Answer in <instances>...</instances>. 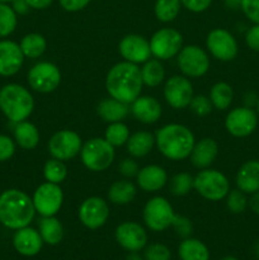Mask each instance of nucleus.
I'll list each match as a JSON object with an SVG mask.
<instances>
[{
    "label": "nucleus",
    "instance_id": "423d86ee",
    "mask_svg": "<svg viewBox=\"0 0 259 260\" xmlns=\"http://www.w3.org/2000/svg\"><path fill=\"white\" fill-rule=\"evenodd\" d=\"M193 188L205 200L217 202L230 192V183L225 174L215 169H202L193 178Z\"/></svg>",
    "mask_w": 259,
    "mask_h": 260
},
{
    "label": "nucleus",
    "instance_id": "0eeeda50",
    "mask_svg": "<svg viewBox=\"0 0 259 260\" xmlns=\"http://www.w3.org/2000/svg\"><path fill=\"white\" fill-rule=\"evenodd\" d=\"M151 55L157 60H169L183 48V36L174 28H160L150 38Z\"/></svg>",
    "mask_w": 259,
    "mask_h": 260
},
{
    "label": "nucleus",
    "instance_id": "f704fd0d",
    "mask_svg": "<svg viewBox=\"0 0 259 260\" xmlns=\"http://www.w3.org/2000/svg\"><path fill=\"white\" fill-rule=\"evenodd\" d=\"M43 177L46 182L61 184L68 177V168L62 160H58L52 157L47 160L43 165Z\"/></svg>",
    "mask_w": 259,
    "mask_h": 260
},
{
    "label": "nucleus",
    "instance_id": "c756f323",
    "mask_svg": "<svg viewBox=\"0 0 259 260\" xmlns=\"http://www.w3.org/2000/svg\"><path fill=\"white\" fill-rule=\"evenodd\" d=\"M40 234L43 243L48 245H57L63 238L62 223L55 216L42 217V220L40 221Z\"/></svg>",
    "mask_w": 259,
    "mask_h": 260
},
{
    "label": "nucleus",
    "instance_id": "7c9ffc66",
    "mask_svg": "<svg viewBox=\"0 0 259 260\" xmlns=\"http://www.w3.org/2000/svg\"><path fill=\"white\" fill-rule=\"evenodd\" d=\"M141 70V78L144 85L150 86V88H156L164 81L165 79V70L160 60H147L144 62Z\"/></svg>",
    "mask_w": 259,
    "mask_h": 260
},
{
    "label": "nucleus",
    "instance_id": "13d9d810",
    "mask_svg": "<svg viewBox=\"0 0 259 260\" xmlns=\"http://www.w3.org/2000/svg\"><path fill=\"white\" fill-rule=\"evenodd\" d=\"M256 109H258V116H259V98H258V102H256Z\"/></svg>",
    "mask_w": 259,
    "mask_h": 260
},
{
    "label": "nucleus",
    "instance_id": "a19ab883",
    "mask_svg": "<svg viewBox=\"0 0 259 260\" xmlns=\"http://www.w3.org/2000/svg\"><path fill=\"white\" fill-rule=\"evenodd\" d=\"M190 109L195 114L200 117H205L207 114L211 113L212 111L213 106L211 103V99L210 96H205V95H196L193 96L192 102L189 104Z\"/></svg>",
    "mask_w": 259,
    "mask_h": 260
},
{
    "label": "nucleus",
    "instance_id": "4d7b16f0",
    "mask_svg": "<svg viewBox=\"0 0 259 260\" xmlns=\"http://www.w3.org/2000/svg\"><path fill=\"white\" fill-rule=\"evenodd\" d=\"M13 2H14V0H0V3H7V4L8 3H13Z\"/></svg>",
    "mask_w": 259,
    "mask_h": 260
},
{
    "label": "nucleus",
    "instance_id": "dca6fc26",
    "mask_svg": "<svg viewBox=\"0 0 259 260\" xmlns=\"http://www.w3.org/2000/svg\"><path fill=\"white\" fill-rule=\"evenodd\" d=\"M258 124L256 113L250 107H238L228 113L225 127L234 137H246L254 132Z\"/></svg>",
    "mask_w": 259,
    "mask_h": 260
},
{
    "label": "nucleus",
    "instance_id": "bb28decb",
    "mask_svg": "<svg viewBox=\"0 0 259 260\" xmlns=\"http://www.w3.org/2000/svg\"><path fill=\"white\" fill-rule=\"evenodd\" d=\"M14 140L24 150H33L40 142V132L33 123L28 121H22L15 123Z\"/></svg>",
    "mask_w": 259,
    "mask_h": 260
},
{
    "label": "nucleus",
    "instance_id": "09e8293b",
    "mask_svg": "<svg viewBox=\"0 0 259 260\" xmlns=\"http://www.w3.org/2000/svg\"><path fill=\"white\" fill-rule=\"evenodd\" d=\"M245 42L250 50L259 52V24H254L245 35Z\"/></svg>",
    "mask_w": 259,
    "mask_h": 260
},
{
    "label": "nucleus",
    "instance_id": "a211bd4d",
    "mask_svg": "<svg viewBox=\"0 0 259 260\" xmlns=\"http://www.w3.org/2000/svg\"><path fill=\"white\" fill-rule=\"evenodd\" d=\"M119 53L124 61L132 63H144L151 57L150 42L140 35H127L121 40L118 45Z\"/></svg>",
    "mask_w": 259,
    "mask_h": 260
},
{
    "label": "nucleus",
    "instance_id": "4be33fe9",
    "mask_svg": "<svg viewBox=\"0 0 259 260\" xmlns=\"http://www.w3.org/2000/svg\"><path fill=\"white\" fill-rule=\"evenodd\" d=\"M137 184L144 192L154 193L161 189L168 180V174L164 168L159 165H146L141 168L136 175Z\"/></svg>",
    "mask_w": 259,
    "mask_h": 260
},
{
    "label": "nucleus",
    "instance_id": "9b49d317",
    "mask_svg": "<svg viewBox=\"0 0 259 260\" xmlns=\"http://www.w3.org/2000/svg\"><path fill=\"white\" fill-rule=\"evenodd\" d=\"M36 212L42 217H51L58 213L63 203V193L60 184L46 182L35 190L32 197Z\"/></svg>",
    "mask_w": 259,
    "mask_h": 260
},
{
    "label": "nucleus",
    "instance_id": "39448f33",
    "mask_svg": "<svg viewBox=\"0 0 259 260\" xmlns=\"http://www.w3.org/2000/svg\"><path fill=\"white\" fill-rule=\"evenodd\" d=\"M116 152L114 147L101 137H93L81 146L80 159L84 167L94 173L104 172L113 162Z\"/></svg>",
    "mask_w": 259,
    "mask_h": 260
},
{
    "label": "nucleus",
    "instance_id": "393cba45",
    "mask_svg": "<svg viewBox=\"0 0 259 260\" xmlns=\"http://www.w3.org/2000/svg\"><path fill=\"white\" fill-rule=\"evenodd\" d=\"M130 104L119 102L114 98L103 99L96 107V113L104 122L113 123V122H122L130 113Z\"/></svg>",
    "mask_w": 259,
    "mask_h": 260
},
{
    "label": "nucleus",
    "instance_id": "412c9836",
    "mask_svg": "<svg viewBox=\"0 0 259 260\" xmlns=\"http://www.w3.org/2000/svg\"><path fill=\"white\" fill-rule=\"evenodd\" d=\"M13 245L20 255L35 256L42 249L43 240L41 238L40 231L27 226V228L17 230L13 238Z\"/></svg>",
    "mask_w": 259,
    "mask_h": 260
},
{
    "label": "nucleus",
    "instance_id": "c9c22d12",
    "mask_svg": "<svg viewBox=\"0 0 259 260\" xmlns=\"http://www.w3.org/2000/svg\"><path fill=\"white\" fill-rule=\"evenodd\" d=\"M130 129L123 122H113L109 123L104 132V139L109 142L113 147L123 146L127 144L130 139Z\"/></svg>",
    "mask_w": 259,
    "mask_h": 260
},
{
    "label": "nucleus",
    "instance_id": "5701e85b",
    "mask_svg": "<svg viewBox=\"0 0 259 260\" xmlns=\"http://www.w3.org/2000/svg\"><path fill=\"white\" fill-rule=\"evenodd\" d=\"M218 154V145L213 139L206 137L201 141L196 142L193 146L190 160L192 164L198 169H207L216 160Z\"/></svg>",
    "mask_w": 259,
    "mask_h": 260
},
{
    "label": "nucleus",
    "instance_id": "aec40b11",
    "mask_svg": "<svg viewBox=\"0 0 259 260\" xmlns=\"http://www.w3.org/2000/svg\"><path fill=\"white\" fill-rule=\"evenodd\" d=\"M132 116L145 124H152L161 117L163 108L160 102L154 96H141L134 101L130 107Z\"/></svg>",
    "mask_w": 259,
    "mask_h": 260
},
{
    "label": "nucleus",
    "instance_id": "de8ad7c7",
    "mask_svg": "<svg viewBox=\"0 0 259 260\" xmlns=\"http://www.w3.org/2000/svg\"><path fill=\"white\" fill-rule=\"evenodd\" d=\"M91 0H58L61 8L69 13H75L83 10L89 5Z\"/></svg>",
    "mask_w": 259,
    "mask_h": 260
},
{
    "label": "nucleus",
    "instance_id": "2f4dec72",
    "mask_svg": "<svg viewBox=\"0 0 259 260\" xmlns=\"http://www.w3.org/2000/svg\"><path fill=\"white\" fill-rule=\"evenodd\" d=\"M19 46L24 57L38 58L45 53L47 42H46V38L40 33H28L22 38Z\"/></svg>",
    "mask_w": 259,
    "mask_h": 260
},
{
    "label": "nucleus",
    "instance_id": "4468645a",
    "mask_svg": "<svg viewBox=\"0 0 259 260\" xmlns=\"http://www.w3.org/2000/svg\"><path fill=\"white\" fill-rule=\"evenodd\" d=\"M109 217V206L101 197H89L79 207V220L89 230L101 229Z\"/></svg>",
    "mask_w": 259,
    "mask_h": 260
},
{
    "label": "nucleus",
    "instance_id": "c03bdc74",
    "mask_svg": "<svg viewBox=\"0 0 259 260\" xmlns=\"http://www.w3.org/2000/svg\"><path fill=\"white\" fill-rule=\"evenodd\" d=\"M15 142L9 136L0 135V162L7 161L14 155Z\"/></svg>",
    "mask_w": 259,
    "mask_h": 260
},
{
    "label": "nucleus",
    "instance_id": "7ed1b4c3",
    "mask_svg": "<svg viewBox=\"0 0 259 260\" xmlns=\"http://www.w3.org/2000/svg\"><path fill=\"white\" fill-rule=\"evenodd\" d=\"M195 144V135L192 131L179 123L165 124L155 135V145L160 154L173 161H180L189 157Z\"/></svg>",
    "mask_w": 259,
    "mask_h": 260
},
{
    "label": "nucleus",
    "instance_id": "f257e3e1",
    "mask_svg": "<svg viewBox=\"0 0 259 260\" xmlns=\"http://www.w3.org/2000/svg\"><path fill=\"white\" fill-rule=\"evenodd\" d=\"M142 83L141 70L136 63L122 61L109 69L106 76V89L109 96L131 104L141 95Z\"/></svg>",
    "mask_w": 259,
    "mask_h": 260
},
{
    "label": "nucleus",
    "instance_id": "9d476101",
    "mask_svg": "<svg viewBox=\"0 0 259 260\" xmlns=\"http://www.w3.org/2000/svg\"><path fill=\"white\" fill-rule=\"evenodd\" d=\"M177 63L183 75L188 78H201L210 69V57L200 46H185L177 55Z\"/></svg>",
    "mask_w": 259,
    "mask_h": 260
},
{
    "label": "nucleus",
    "instance_id": "8fccbe9b",
    "mask_svg": "<svg viewBox=\"0 0 259 260\" xmlns=\"http://www.w3.org/2000/svg\"><path fill=\"white\" fill-rule=\"evenodd\" d=\"M27 4L29 5L30 9H36V10H43L47 9L52 5L53 0H25Z\"/></svg>",
    "mask_w": 259,
    "mask_h": 260
},
{
    "label": "nucleus",
    "instance_id": "c85d7f7f",
    "mask_svg": "<svg viewBox=\"0 0 259 260\" xmlns=\"http://www.w3.org/2000/svg\"><path fill=\"white\" fill-rule=\"evenodd\" d=\"M180 260H210L208 248L198 239L187 238L178 248Z\"/></svg>",
    "mask_w": 259,
    "mask_h": 260
},
{
    "label": "nucleus",
    "instance_id": "6ab92c4d",
    "mask_svg": "<svg viewBox=\"0 0 259 260\" xmlns=\"http://www.w3.org/2000/svg\"><path fill=\"white\" fill-rule=\"evenodd\" d=\"M24 62L20 46L9 40L0 41V75L13 76L22 69Z\"/></svg>",
    "mask_w": 259,
    "mask_h": 260
},
{
    "label": "nucleus",
    "instance_id": "20e7f679",
    "mask_svg": "<svg viewBox=\"0 0 259 260\" xmlns=\"http://www.w3.org/2000/svg\"><path fill=\"white\" fill-rule=\"evenodd\" d=\"M35 109V99L28 89L19 84H7L0 89V111L10 122L25 121Z\"/></svg>",
    "mask_w": 259,
    "mask_h": 260
},
{
    "label": "nucleus",
    "instance_id": "58836bf2",
    "mask_svg": "<svg viewBox=\"0 0 259 260\" xmlns=\"http://www.w3.org/2000/svg\"><path fill=\"white\" fill-rule=\"evenodd\" d=\"M226 206L233 213H241L248 206V198L240 189H233L226 196Z\"/></svg>",
    "mask_w": 259,
    "mask_h": 260
},
{
    "label": "nucleus",
    "instance_id": "ddd939ff",
    "mask_svg": "<svg viewBox=\"0 0 259 260\" xmlns=\"http://www.w3.org/2000/svg\"><path fill=\"white\" fill-rule=\"evenodd\" d=\"M206 46L213 57L223 62L233 61L238 56V42L234 36L223 28L211 30L206 40Z\"/></svg>",
    "mask_w": 259,
    "mask_h": 260
},
{
    "label": "nucleus",
    "instance_id": "37998d69",
    "mask_svg": "<svg viewBox=\"0 0 259 260\" xmlns=\"http://www.w3.org/2000/svg\"><path fill=\"white\" fill-rule=\"evenodd\" d=\"M172 226L174 228L175 233H177L180 238H184V239L189 238V235L193 231L192 222H190L189 218L184 217V216L175 215Z\"/></svg>",
    "mask_w": 259,
    "mask_h": 260
},
{
    "label": "nucleus",
    "instance_id": "a878e982",
    "mask_svg": "<svg viewBox=\"0 0 259 260\" xmlns=\"http://www.w3.org/2000/svg\"><path fill=\"white\" fill-rule=\"evenodd\" d=\"M155 146V136L151 132L139 131L131 135L127 141V151L134 157H144Z\"/></svg>",
    "mask_w": 259,
    "mask_h": 260
},
{
    "label": "nucleus",
    "instance_id": "ea45409f",
    "mask_svg": "<svg viewBox=\"0 0 259 260\" xmlns=\"http://www.w3.org/2000/svg\"><path fill=\"white\" fill-rule=\"evenodd\" d=\"M144 258L145 260H170V258H172V253H170L169 248H168L167 245L160 243H155L145 249Z\"/></svg>",
    "mask_w": 259,
    "mask_h": 260
},
{
    "label": "nucleus",
    "instance_id": "3c124183",
    "mask_svg": "<svg viewBox=\"0 0 259 260\" xmlns=\"http://www.w3.org/2000/svg\"><path fill=\"white\" fill-rule=\"evenodd\" d=\"M12 4V8L14 9V12L17 13V14H27L30 9L29 5L27 4L25 0H14Z\"/></svg>",
    "mask_w": 259,
    "mask_h": 260
},
{
    "label": "nucleus",
    "instance_id": "6e6d98bb",
    "mask_svg": "<svg viewBox=\"0 0 259 260\" xmlns=\"http://www.w3.org/2000/svg\"><path fill=\"white\" fill-rule=\"evenodd\" d=\"M255 251H256V255H258V258H259V241H258V244H256V246H255Z\"/></svg>",
    "mask_w": 259,
    "mask_h": 260
},
{
    "label": "nucleus",
    "instance_id": "79ce46f5",
    "mask_svg": "<svg viewBox=\"0 0 259 260\" xmlns=\"http://www.w3.org/2000/svg\"><path fill=\"white\" fill-rule=\"evenodd\" d=\"M240 8L250 22L259 24V0H240Z\"/></svg>",
    "mask_w": 259,
    "mask_h": 260
},
{
    "label": "nucleus",
    "instance_id": "6e6552de",
    "mask_svg": "<svg viewBox=\"0 0 259 260\" xmlns=\"http://www.w3.org/2000/svg\"><path fill=\"white\" fill-rule=\"evenodd\" d=\"M142 216L150 230L160 233L172 226L175 213L169 201L164 197H152L145 205Z\"/></svg>",
    "mask_w": 259,
    "mask_h": 260
},
{
    "label": "nucleus",
    "instance_id": "864d4df0",
    "mask_svg": "<svg viewBox=\"0 0 259 260\" xmlns=\"http://www.w3.org/2000/svg\"><path fill=\"white\" fill-rule=\"evenodd\" d=\"M124 260H144V258H142V256H140L137 253H130Z\"/></svg>",
    "mask_w": 259,
    "mask_h": 260
},
{
    "label": "nucleus",
    "instance_id": "f8f14e48",
    "mask_svg": "<svg viewBox=\"0 0 259 260\" xmlns=\"http://www.w3.org/2000/svg\"><path fill=\"white\" fill-rule=\"evenodd\" d=\"M81 146V137L71 129H61L56 132L48 141V151L51 156L62 161L74 159L76 155L80 154Z\"/></svg>",
    "mask_w": 259,
    "mask_h": 260
},
{
    "label": "nucleus",
    "instance_id": "5fc2aeb1",
    "mask_svg": "<svg viewBox=\"0 0 259 260\" xmlns=\"http://www.w3.org/2000/svg\"><path fill=\"white\" fill-rule=\"evenodd\" d=\"M221 260H238L235 258V256H231V255H228V256H225V258H222Z\"/></svg>",
    "mask_w": 259,
    "mask_h": 260
},
{
    "label": "nucleus",
    "instance_id": "f03ea898",
    "mask_svg": "<svg viewBox=\"0 0 259 260\" xmlns=\"http://www.w3.org/2000/svg\"><path fill=\"white\" fill-rule=\"evenodd\" d=\"M36 215L33 201L19 189H7L0 194V222L10 230L27 228Z\"/></svg>",
    "mask_w": 259,
    "mask_h": 260
},
{
    "label": "nucleus",
    "instance_id": "b1692460",
    "mask_svg": "<svg viewBox=\"0 0 259 260\" xmlns=\"http://www.w3.org/2000/svg\"><path fill=\"white\" fill-rule=\"evenodd\" d=\"M236 187L245 194H253L259 190V160L244 162L236 174Z\"/></svg>",
    "mask_w": 259,
    "mask_h": 260
},
{
    "label": "nucleus",
    "instance_id": "e433bc0d",
    "mask_svg": "<svg viewBox=\"0 0 259 260\" xmlns=\"http://www.w3.org/2000/svg\"><path fill=\"white\" fill-rule=\"evenodd\" d=\"M17 13L7 3H0V37H8L17 28Z\"/></svg>",
    "mask_w": 259,
    "mask_h": 260
},
{
    "label": "nucleus",
    "instance_id": "49530a36",
    "mask_svg": "<svg viewBox=\"0 0 259 260\" xmlns=\"http://www.w3.org/2000/svg\"><path fill=\"white\" fill-rule=\"evenodd\" d=\"M118 170L124 178H134L139 173V165L132 159H123L118 165Z\"/></svg>",
    "mask_w": 259,
    "mask_h": 260
},
{
    "label": "nucleus",
    "instance_id": "1a4fd4ad",
    "mask_svg": "<svg viewBox=\"0 0 259 260\" xmlns=\"http://www.w3.org/2000/svg\"><path fill=\"white\" fill-rule=\"evenodd\" d=\"M30 88L38 93H52L61 83V71L55 63L42 61L30 68L27 75Z\"/></svg>",
    "mask_w": 259,
    "mask_h": 260
},
{
    "label": "nucleus",
    "instance_id": "72a5a7b5",
    "mask_svg": "<svg viewBox=\"0 0 259 260\" xmlns=\"http://www.w3.org/2000/svg\"><path fill=\"white\" fill-rule=\"evenodd\" d=\"M180 8V0H156L154 5L155 17L160 22L170 23L179 15Z\"/></svg>",
    "mask_w": 259,
    "mask_h": 260
},
{
    "label": "nucleus",
    "instance_id": "f3484780",
    "mask_svg": "<svg viewBox=\"0 0 259 260\" xmlns=\"http://www.w3.org/2000/svg\"><path fill=\"white\" fill-rule=\"evenodd\" d=\"M116 240L119 246L130 253L142 250L147 244V234L140 223L127 221L116 229Z\"/></svg>",
    "mask_w": 259,
    "mask_h": 260
},
{
    "label": "nucleus",
    "instance_id": "cd10ccee",
    "mask_svg": "<svg viewBox=\"0 0 259 260\" xmlns=\"http://www.w3.org/2000/svg\"><path fill=\"white\" fill-rule=\"evenodd\" d=\"M136 187L130 180H117L109 187L108 200L114 205H128L136 197Z\"/></svg>",
    "mask_w": 259,
    "mask_h": 260
},
{
    "label": "nucleus",
    "instance_id": "473e14b6",
    "mask_svg": "<svg viewBox=\"0 0 259 260\" xmlns=\"http://www.w3.org/2000/svg\"><path fill=\"white\" fill-rule=\"evenodd\" d=\"M210 99L212 106L218 111H225L231 106L234 99V90L231 85H229L225 81L216 83L211 88Z\"/></svg>",
    "mask_w": 259,
    "mask_h": 260
},
{
    "label": "nucleus",
    "instance_id": "2eb2a0df",
    "mask_svg": "<svg viewBox=\"0 0 259 260\" xmlns=\"http://www.w3.org/2000/svg\"><path fill=\"white\" fill-rule=\"evenodd\" d=\"M193 96V85L185 76L174 75L165 83L164 98L172 108H187L189 107Z\"/></svg>",
    "mask_w": 259,
    "mask_h": 260
},
{
    "label": "nucleus",
    "instance_id": "a18cd8bd",
    "mask_svg": "<svg viewBox=\"0 0 259 260\" xmlns=\"http://www.w3.org/2000/svg\"><path fill=\"white\" fill-rule=\"evenodd\" d=\"M182 7L192 13H202L212 4V0H180Z\"/></svg>",
    "mask_w": 259,
    "mask_h": 260
},
{
    "label": "nucleus",
    "instance_id": "603ef678",
    "mask_svg": "<svg viewBox=\"0 0 259 260\" xmlns=\"http://www.w3.org/2000/svg\"><path fill=\"white\" fill-rule=\"evenodd\" d=\"M248 206L254 213L259 215V190L251 194V197L248 200Z\"/></svg>",
    "mask_w": 259,
    "mask_h": 260
},
{
    "label": "nucleus",
    "instance_id": "4c0bfd02",
    "mask_svg": "<svg viewBox=\"0 0 259 260\" xmlns=\"http://www.w3.org/2000/svg\"><path fill=\"white\" fill-rule=\"evenodd\" d=\"M193 188V177L188 173H179L172 178L170 190L174 196H185Z\"/></svg>",
    "mask_w": 259,
    "mask_h": 260
}]
</instances>
